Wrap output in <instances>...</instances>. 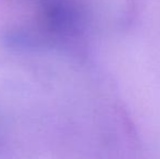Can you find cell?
<instances>
[{
	"label": "cell",
	"instance_id": "cell-1",
	"mask_svg": "<svg viewBox=\"0 0 160 159\" xmlns=\"http://www.w3.org/2000/svg\"><path fill=\"white\" fill-rule=\"evenodd\" d=\"M42 24L51 35L72 36L81 27V13L72 0H40Z\"/></svg>",
	"mask_w": 160,
	"mask_h": 159
}]
</instances>
